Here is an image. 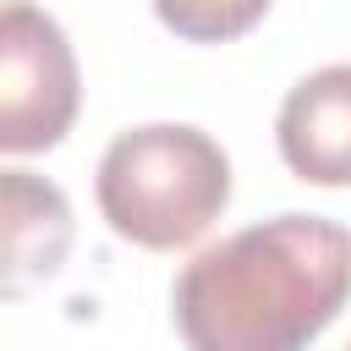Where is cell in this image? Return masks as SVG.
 I'll return each instance as SVG.
<instances>
[{"label": "cell", "mask_w": 351, "mask_h": 351, "mask_svg": "<svg viewBox=\"0 0 351 351\" xmlns=\"http://www.w3.org/2000/svg\"><path fill=\"white\" fill-rule=\"evenodd\" d=\"M274 0H154V16L186 44H225L263 22Z\"/></svg>", "instance_id": "cell-6"}, {"label": "cell", "mask_w": 351, "mask_h": 351, "mask_svg": "<svg viewBox=\"0 0 351 351\" xmlns=\"http://www.w3.org/2000/svg\"><path fill=\"white\" fill-rule=\"evenodd\" d=\"M71 197L33 170H0V302H16L71 258Z\"/></svg>", "instance_id": "cell-4"}, {"label": "cell", "mask_w": 351, "mask_h": 351, "mask_svg": "<svg viewBox=\"0 0 351 351\" xmlns=\"http://www.w3.org/2000/svg\"><path fill=\"white\" fill-rule=\"evenodd\" d=\"M82 104L66 27L33 0H0V154L55 148Z\"/></svg>", "instance_id": "cell-3"}, {"label": "cell", "mask_w": 351, "mask_h": 351, "mask_svg": "<svg viewBox=\"0 0 351 351\" xmlns=\"http://www.w3.org/2000/svg\"><path fill=\"white\" fill-rule=\"evenodd\" d=\"M351 302V230L318 214H274L176 274L186 351H307Z\"/></svg>", "instance_id": "cell-1"}, {"label": "cell", "mask_w": 351, "mask_h": 351, "mask_svg": "<svg viewBox=\"0 0 351 351\" xmlns=\"http://www.w3.org/2000/svg\"><path fill=\"white\" fill-rule=\"evenodd\" d=\"M274 137L296 181L351 186V60L307 71L285 93Z\"/></svg>", "instance_id": "cell-5"}, {"label": "cell", "mask_w": 351, "mask_h": 351, "mask_svg": "<svg viewBox=\"0 0 351 351\" xmlns=\"http://www.w3.org/2000/svg\"><path fill=\"white\" fill-rule=\"evenodd\" d=\"M99 214L110 230L148 252L192 247L230 203L225 148L186 121H148L121 132L99 159Z\"/></svg>", "instance_id": "cell-2"}]
</instances>
